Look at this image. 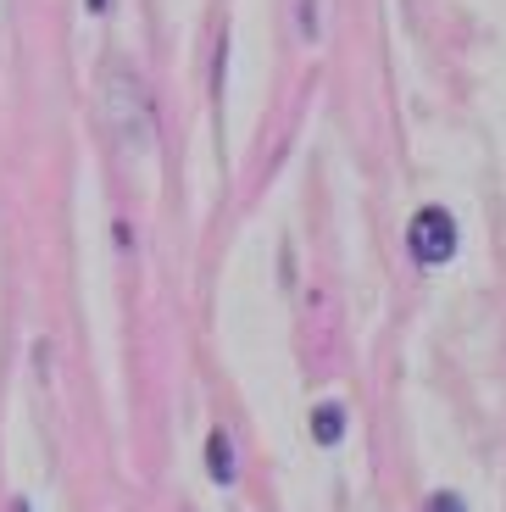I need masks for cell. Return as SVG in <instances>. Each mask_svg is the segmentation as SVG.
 <instances>
[{"instance_id": "3", "label": "cell", "mask_w": 506, "mask_h": 512, "mask_svg": "<svg viewBox=\"0 0 506 512\" xmlns=\"http://www.w3.org/2000/svg\"><path fill=\"white\" fill-rule=\"evenodd\" d=\"M206 474H212L217 485H234V446H228L223 429H217V435L206 440Z\"/></svg>"}, {"instance_id": "1", "label": "cell", "mask_w": 506, "mask_h": 512, "mask_svg": "<svg viewBox=\"0 0 506 512\" xmlns=\"http://www.w3.org/2000/svg\"><path fill=\"white\" fill-rule=\"evenodd\" d=\"M106 106H112V117L123 123V140L134 145V151H145V145H151V101H145L140 78L123 73V67H106Z\"/></svg>"}, {"instance_id": "4", "label": "cell", "mask_w": 506, "mask_h": 512, "mask_svg": "<svg viewBox=\"0 0 506 512\" xmlns=\"http://www.w3.org/2000/svg\"><path fill=\"white\" fill-rule=\"evenodd\" d=\"M312 435H317V446H334V440L345 435V412L334 407V401H329V407H317V412H312Z\"/></svg>"}, {"instance_id": "5", "label": "cell", "mask_w": 506, "mask_h": 512, "mask_svg": "<svg viewBox=\"0 0 506 512\" xmlns=\"http://www.w3.org/2000/svg\"><path fill=\"white\" fill-rule=\"evenodd\" d=\"M429 512H468V507H462V496H451V490H440V496H429Z\"/></svg>"}, {"instance_id": "6", "label": "cell", "mask_w": 506, "mask_h": 512, "mask_svg": "<svg viewBox=\"0 0 506 512\" xmlns=\"http://www.w3.org/2000/svg\"><path fill=\"white\" fill-rule=\"evenodd\" d=\"M89 12H106V0H89Z\"/></svg>"}, {"instance_id": "2", "label": "cell", "mask_w": 506, "mask_h": 512, "mask_svg": "<svg viewBox=\"0 0 506 512\" xmlns=\"http://www.w3.org/2000/svg\"><path fill=\"white\" fill-rule=\"evenodd\" d=\"M406 240H412L418 262H451L456 256V218L445 206H423L418 218H412V229H406Z\"/></svg>"}]
</instances>
